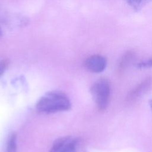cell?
<instances>
[{
    "instance_id": "obj_1",
    "label": "cell",
    "mask_w": 152,
    "mask_h": 152,
    "mask_svg": "<svg viewBox=\"0 0 152 152\" xmlns=\"http://www.w3.org/2000/svg\"><path fill=\"white\" fill-rule=\"evenodd\" d=\"M71 106V102L64 93L52 91L46 93L39 100L36 108L41 113H52L68 110Z\"/></svg>"
},
{
    "instance_id": "obj_2",
    "label": "cell",
    "mask_w": 152,
    "mask_h": 152,
    "mask_svg": "<svg viewBox=\"0 0 152 152\" xmlns=\"http://www.w3.org/2000/svg\"><path fill=\"white\" fill-rule=\"evenodd\" d=\"M91 92L98 110L100 112L105 110L109 103L110 94L109 81L106 78L98 80L92 86Z\"/></svg>"
},
{
    "instance_id": "obj_3",
    "label": "cell",
    "mask_w": 152,
    "mask_h": 152,
    "mask_svg": "<svg viewBox=\"0 0 152 152\" xmlns=\"http://www.w3.org/2000/svg\"><path fill=\"white\" fill-rule=\"evenodd\" d=\"M151 88L152 77L146 78L128 93L126 97V101L128 103H132L137 100L142 96L148 92Z\"/></svg>"
},
{
    "instance_id": "obj_4",
    "label": "cell",
    "mask_w": 152,
    "mask_h": 152,
    "mask_svg": "<svg viewBox=\"0 0 152 152\" xmlns=\"http://www.w3.org/2000/svg\"><path fill=\"white\" fill-rule=\"evenodd\" d=\"M77 141L66 136L56 140L49 152H77Z\"/></svg>"
},
{
    "instance_id": "obj_5",
    "label": "cell",
    "mask_w": 152,
    "mask_h": 152,
    "mask_svg": "<svg viewBox=\"0 0 152 152\" xmlns=\"http://www.w3.org/2000/svg\"><path fill=\"white\" fill-rule=\"evenodd\" d=\"M85 66L88 70L92 72H101L106 68V59L103 56L94 55L86 59Z\"/></svg>"
},
{
    "instance_id": "obj_6",
    "label": "cell",
    "mask_w": 152,
    "mask_h": 152,
    "mask_svg": "<svg viewBox=\"0 0 152 152\" xmlns=\"http://www.w3.org/2000/svg\"><path fill=\"white\" fill-rule=\"evenodd\" d=\"M134 56L132 52H126L121 58L118 65V71L119 73L123 72L131 62Z\"/></svg>"
},
{
    "instance_id": "obj_7",
    "label": "cell",
    "mask_w": 152,
    "mask_h": 152,
    "mask_svg": "<svg viewBox=\"0 0 152 152\" xmlns=\"http://www.w3.org/2000/svg\"><path fill=\"white\" fill-rule=\"evenodd\" d=\"M134 10L138 11L143 8L146 4L152 1V0H125Z\"/></svg>"
},
{
    "instance_id": "obj_8",
    "label": "cell",
    "mask_w": 152,
    "mask_h": 152,
    "mask_svg": "<svg viewBox=\"0 0 152 152\" xmlns=\"http://www.w3.org/2000/svg\"><path fill=\"white\" fill-rule=\"evenodd\" d=\"M6 152H17V142H16V134H12L8 138Z\"/></svg>"
},
{
    "instance_id": "obj_9",
    "label": "cell",
    "mask_w": 152,
    "mask_h": 152,
    "mask_svg": "<svg viewBox=\"0 0 152 152\" xmlns=\"http://www.w3.org/2000/svg\"><path fill=\"white\" fill-rule=\"evenodd\" d=\"M10 64V61L8 59H4L0 62V77L3 75L5 71L8 68Z\"/></svg>"
},
{
    "instance_id": "obj_10",
    "label": "cell",
    "mask_w": 152,
    "mask_h": 152,
    "mask_svg": "<svg viewBox=\"0 0 152 152\" xmlns=\"http://www.w3.org/2000/svg\"><path fill=\"white\" fill-rule=\"evenodd\" d=\"M137 66V68H150L152 66V58L146 61H144L138 64Z\"/></svg>"
},
{
    "instance_id": "obj_11",
    "label": "cell",
    "mask_w": 152,
    "mask_h": 152,
    "mask_svg": "<svg viewBox=\"0 0 152 152\" xmlns=\"http://www.w3.org/2000/svg\"><path fill=\"white\" fill-rule=\"evenodd\" d=\"M149 104H150V106L152 109V99H151L150 101H149Z\"/></svg>"
},
{
    "instance_id": "obj_12",
    "label": "cell",
    "mask_w": 152,
    "mask_h": 152,
    "mask_svg": "<svg viewBox=\"0 0 152 152\" xmlns=\"http://www.w3.org/2000/svg\"><path fill=\"white\" fill-rule=\"evenodd\" d=\"M2 30H1V26H0V37H1V35H2Z\"/></svg>"
}]
</instances>
